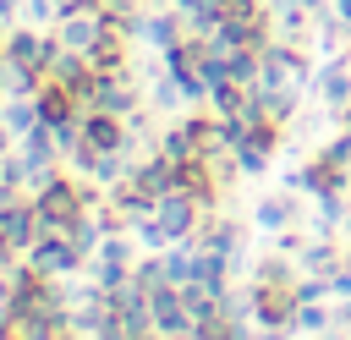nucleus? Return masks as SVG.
Masks as SVG:
<instances>
[{
  "instance_id": "1",
  "label": "nucleus",
  "mask_w": 351,
  "mask_h": 340,
  "mask_svg": "<svg viewBox=\"0 0 351 340\" xmlns=\"http://www.w3.org/2000/svg\"><path fill=\"white\" fill-rule=\"evenodd\" d=\"M258 60H263L258 66V88H307L313 82V66H307L296 38H269L258 49Z\"/></svg>"
},
{
  "instance_id": "2",
  "label": "nucleus",
  "mask_w": 351,
  "mask_h": 340,
  "mask_svg": "<svg viewBox=\"0 0 351 340\" xmlns=\"http://www.w3.org/2000/svg\"><path fill=\"white\" fill-rule=\"evenodd\" d=\"M88 197H93V192H82V186H77L71 175H60V170L33 192V203H38V214H44V230H71V225L88 214Z\"/></svg>"
},
{
  "instance_id": "3",
  "label": "nucleus",
  "mask_w": 351,
  "mask_h": 340,
  "mask_svg": "<svg viewBox=\"0 0 351 340\" xmlns=\"http://www.w3.org/2000/svg\"><path fill=\"white\" fill-rule=\"evenodd\" d=\"M27 263H33L38 274H49V280H66V274L82 269V247L71 241V230H44V236L33 241V252H27Z\"/></svg>"
},
{
  "instance_id": "4",
  "label": "nucleus",
  "mask_w": 351,
  "mask_h": 340,
  "mask_svg": "<svg viewBox=\"0 0 351 340\" xmlns=\"http://www.w3.org/2000/svg\"><path fill=\"white\" fill-rule=\"evenodd\" d=\"M66 44L60 38H44L38 27H22V33H11L5 38V55L16 60V66H33V71H44L49 77V66H55V55H60Z\"/></svg>"
},
{
  "instance_id": "5",
  "label": "nucleus",
  "mask_w": 351,
  "mask_h": 340,
  "mask_svg": "<svg viewBox=\"0 0 351 340\" xmlns=\"http://www.w3.org/2000/svg\"><path fill=\"white\" fill-rule=\"evenodd\" d=\"M313 82H318L324 110H346V104H351V60H346V55H329V66H324Z\"/></svg>"
},
{
  "instance_id": "6",
  "label": "nucleus",
  "mask_w": 351,
  "mask_h": 340,
  "mask_svg": "<svg viewBox=\"0 0 351 340\" xmlns=\"http://www.w3.org/2000/svg\"><path fill=\"white\" fill-rule=\"evenodd\" d=\"M252 219H258L263 230H291V225H296V197H291V192H274V197L258 203Z\"/></svg>"
},
{
  "instance_id": "7",
  "label": "nucleus",
  "mask_w": 351,
  "mask_h": 340,
  "mask_svg": "<svg viewBox=\"0 0 351 340\" xmlns=\"http://www.w3.org/2000/svg\"><path fill=\"white\" fill-rule=\"evenodd\" d=\"M340 269V252L324 241V236H307V247H302V274H318V280H329Z\"/></svg>"
},
{
  "instance_id": "8",
  "label": "nucleus",
  "mask_w": 351,
  "mask_h": 340,
  "mask_svg": "<svg viewBox=\"0 0 351 340\" xmlns=\"http://www.w3.org/2000/svg\"><path fill=\"white\" fill-rule=\"evenodd\" d=\"M170 5H176L186 22H192V16H203V11H214V0H170Z\"/></svg>"
},
{
  "instance_id": "9",
  "label": "nucleus",
  "mask_w": 351,
  "mask_h": 340,
  "mask_svg": "<svg viewBox=\"0 0 351 340\" xmlns=\"http://www.w3.org/2000/svg\"><path fill=\"white\" fill-rule=\"evenodd\" d=\"M11 137H16V132H11V126H5V121H0V159H5V154H11Z\"/></svg>"
},
{
  "instance_id": "10",
  "label": "nucleus",
  "mask_w": 351,
  "mask_h": 340,
  "mask_svg": "<svg viewBox=\"0 0 351 340\" xmlns=\"http://www.w3.org/2000/svg\"><path fill=\"white\" fill-rule=\"evenodd\" d=\"M16 16V0H0V22H11Z\"/></svg>"
},
{
  "instance_id": "11",
  "label": "nucleus",
  "mask_w": 351,
  "mask_h": 340,
  "mask_svg": "<svg viewBox=\"0 0 351 340\" xmlns=\"http://www.w3.org/2000/svg\"><path fill=\"white\" fill-rule=\"evenodd\" d=\"M340 121H346V126H351V104H346V110H340Z\"/></svg>"
},
{
  "instance_id": "12",
  "label": "nucleus",
  "mask_w": 351,
  "mask_h": 340,
  "mask_svg": "<svg viewBox=\"0 0 351 340\" xmlns=\"http://www.w3.org/2000/svg\"><path fill=\"white\" fill-rule=\"evenodd\" d=\"M143 5H170V0H143Z\"/></svg>"
},
{
  "instance_id": "13",
  "label": "nucleus",
  "mask_w": 351,
  "mask_h": 340,
  "mask_svg": "<svg viewBox=\"0 0 351 340\" xmlns=\"http://www.w3.org/2000/svg\"><path fill=\"white\" fill-rule=\"evenodd\" d=\"M0 60H5V44H0Z\"/></svg>"
}]
</instances>
